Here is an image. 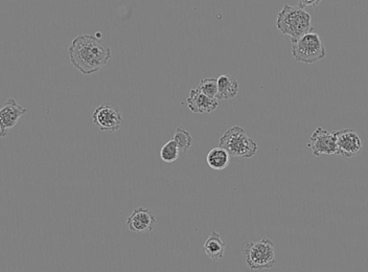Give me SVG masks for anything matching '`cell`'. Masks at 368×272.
Wrapping results in <instances>:
<instances>
[{
	"instance_id": "cell-1",
	"label": "cell",
	"mask_w": 368,
	"mask_h": 272,
	"mask_svg": "<svg viewBox=\"0 0 368 272\" xmlns=\"http://www.w3.org/2000/svg\"><path fill=\"white\" fill-rule=\"evenodd\" d=\"M70 63L85 76L100 72L111 59V49L100 35H80L68 47Z\"/></svg>"
},
{
	"instance_id": "cell-2",
	"label": "cell",
	"mask_w": 368,
	"mask_h": 272,
	"mask_svg": "<svg viewBox=\"0 0 368 272\" xmlns=\"http://www.w3.org/2000/svg\"><path fill=\"white\" fill-rule=\"evenodd\" d=\"M276 27L284 35L290 36L292 41L313 32L311 15L299 6H284L278 13Z\"/></svg>"
},
{
	"instance_id": "cell-3",
	"label": "cell",
	"mask_w": 368,
	"mask_h": 272,
	"mask_svg": "<svg viewBox=\"0 0 368 272\" xmlns=\"http://www.w3.org/2000/svg\"><path fill=\"white\" fill-rule=\"evenodd\" d=\"M242 250L246 264L251 271H269L276 265L275 243L269 238L264 237L258 242H246Z\"/></svg>"
},
{
	"instance_id": "cell-4",
	"label": "cell",
	"mask_w": 368,
	"mask_h": 272,
	"mask_svg": "<svg viewBox=\"0 0 368 272\" xmlns=\"http://www.w3.org/2000/svg\"><path fill=\"white\" fill-rule=\"evenodd\" d=\"M219 147L223 148L233 157L251 158L258 153L256 141L239 126H233L222 136Z\"/></svg>"
},
{
	"instance_id": "cell-5",
	"label": "cell",
	"mask_w": 368,
	"mask_h": 272,
	"mask_svg": "<svg viewBox=\"0 0 368 272\" xmlns=\"http://www.w3.org/2000/svg\"><path fill=\"white\" fill-rule=\"evenodd\" d=\"M292 55L295 61L305 64H314L327 55L322 38L314 32L301 36L292 41Z\"/></svg>"
},
{
	"instance_id": "cell-6",
	"label": "cell",
	"mask_w": 368,
	"mask_h": 272,
	"mask_svg": "<svg viewBox=\"0 0 368 272\" xmlns=\"http://www.w3.org/2000/svg\"><path fill=\"white\" fill-rule=\"evenodd\" d=\"M92 121L102 131L114 132L121 128L123 117L117 106L103 103L94 110Z\"/></svg>"
},
{
	"instance_id": "cell-7",
	"label": "cell",
	"mask_w": 368,
	"mask_h": 272,
	"mask_svg": "<svg viewBox=\"0 0 368 272\" xmlns=\"http://www.w3.org/2000/svg\"><path fill=\"white\" fill-rule=\"evenodd\" d=\"M335 132L338 155L352 158L361 153L363 149L362 138L352 129L339 130Z\"/></svg>"
},
{
	"instance_id": "cell-8",
	"label": "cell",
	"mask_w": 368,
	"mask_h": 272,
	"mask_svg": "<svg viewBox=\"0 0 368 272\" xmlns=\"http://www.w3.org/2000/svg\"><path fill=\"white\" fill-rule=\"evenodd\" d=\"M308 147L312 150L313 155L316 157H320L323 154L325 155L338 154L335 132H329L327 129L318 127L310 137Z\"/></svg>"
},
{
	"instance_id": "cell-9",
	"label": "cell",
	"mask_w": 368,
	"mask_h": 272,
	"mask_svg": "<svg viewBox=\"0 0 368 272\" xmlns=\"http://www.w3.org/2000/svg\"><path fill=\"white\" fill-rule=\"evenodd\" d=\"M27 112V109L19 105L15 98H8L0 108V137L8 136V130L14 128Z\"/></svg>"
},
{
	"instance_id": "cell-10",
	"label": "cell",
	"mask_w": 368,
	"mask_h": 272,
	"mask_svg": "<svg viewBox=\"0 0 368 272\" xmlns=\"http://www.w3.org/2000/svg\"><path fill=\"white\" fill-rule=\"evenodd\" d=\"M128 228L133 233H149L156 226V217L153 212L145 207H136L127 220Z\"/></svg>"
},
{
	"instance_id": "cell-11",
	"label": "cell",
	"mask_w": 368,
	"mask_h": 272,
	"mask_svg": "<svg viewBox=\"0 0 368 272\" xmlns=\"http://www.w3.org/2000/svg\"><path fill=\"white\" fill-rule=\"evenodd\" d=\"M188 109L194 113H211L213 112L219 106V101L217 98H211L205 96L198 89H192L190 91L188 100H186Z\"/></svg>"
},
{
	"instance_id": "cell-12",
	"label": "cell",
	"mask_w": 368,
	"mask_h": 272,
	"mask_svg": "<svg viewBox=\"0 0 368 272\" xmlns=\"http://www.w3.org/2000/svg\"><path fill=\"white\" fill-rule=\"evenodd\" d=\"M205 254L213 261L221 260L225 254L226 244L217 231H211L203 246Z\"/></svg>"
},
{
	"instance_id": "cell-13",
	"label": "cell",
	"mask_w": 368,
	"mask_h": 272,
	"mask_svg": "<svg viewBox=\"0 0 368 272\" xmlns=\"http://www.w3.org/2000/svg\"><path fill=\"white\" fill-rule=\"evenodd\" d=\"M217 84L218 101L232 100L239 93V83H237V79L233 78L230 75L219 77V79H217Z\"/></svg>"
},
{
	"instance_id": "cell-14",
	"label": "cell",
	"mask_w": 368,
	"mask_h": 272,
	"mask_svg": "<svg viewBox=\"0 0 368 272\" xmlns=\"http://www.w3.org/2000/svg\"><path fill=\"white\" fill-rule=\"evenodd\" d=\"M207 164L213 170L221 171L230 166V155L223 148H213L206 157Z\"/></svg>"
},
{
	"instance_id": "cell-15",
	"label": "cell",
	"mask_w": 368,
	"mask_h": 272,
	"mask_svg": "<svg viewBox=\"0 0 368 272\" xmlns=\"http://www.w3.org/2000/svg\"><path fill=\"white\" fill-rule=\"evenodd\" d=\"M173 141L176 143L177 147H178L179 151L186 152L192 145V137L190 136V132L186 131L183 128H177L176 132H175Z\"/></svg>"
},
{
	"instance_id": "cell-16",
	"label": "cell",
	"mask_w": 368,
	"mask_h": 272,
	"mask_svg": "<svg viewBox=\"0 0 368 272\" xmlns=\"http://www.w3.org/2000/svg\"><path fill=\"white\" fill-rule=\"evenodd\" d=\"M179 153H180V151H179L176 143L171 139L160 150V157L164 162H174L178 160Z\"/></svg>"
},
{
	"instance_id": "cell-17",
	"label": "cell",
	"mask_w": 368,
	"mask_h": 272,
	"mask_svg": "<svg viewBox=\"0 0 368 272\" xmlns=\"http://www.w3.org/2000/svg\"><path fill=\"white\" fill-rule=\"evenodd\" d=\"M199 91L211 98H217L218 84L216 78H205L201 80L200 84L197 87Z\"/></svg>"
},
{
	"instance_id": "cell-18",
	"label": "cell",
	"mask_w": 368,
	"mask_h": 272,
	"mask_svg": "<svg viewBox=\"0 0 368 272\" xmlns=\"http://www.w3.org/2000/svg\"><path fill=\"white\" fill-rule=\"evenodd\" d=\"M322 1V0H298V6L303 8H307V6H313V8H315V6H317Z\"/></svg>"
}]
</instances>
